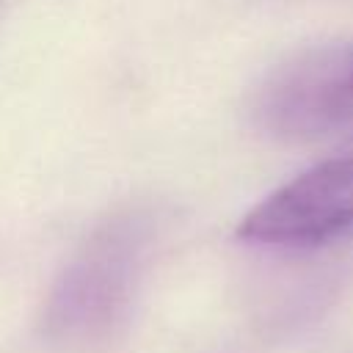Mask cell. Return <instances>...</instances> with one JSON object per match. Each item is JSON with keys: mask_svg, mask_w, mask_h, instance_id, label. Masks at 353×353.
I'll list each match as a JSON object with an SVG mask.
<instances>
[{"mask_svg": "<svg viewBox=\"0 0 353 353\" xmlns=\"http://www.w3.org/2000/svg\"><path fill=\"white\" fill-rule=\"evenodd\" d=\"M149 243L152 218L141 210L116 212L97 226L50 292L47 334L80 347L110 339L130 312Z\"/></svg>", "mask_w": 353, "mask_h": 353, "instance_id": "cell-1", "label": "cell"}, {"mask_svg": "<svg viewBox=\"0 0 353 353\" xmlns=\"http://www.w3.org/2000/svg\"><path fill=\"white\" fill-rule=\"evenodd\" d=\"M254 113L270 135L290 141L353 130V44L312 50L279 66L259 88Z\"/></svg>", "mask_w": 353, "mask_h": 353, "instance_id": "cell-2", "label": "cell"}, {"mask_svg": "<svg viewBox=\"0 0 353 353\" xmlns=\"http://www.w3.org/2000/svg\"><path fill=\"white\" fill-rule=\"evenodd\" d=\"M353 229V154L331 157L265 196L237 226L259 245L306 248Z\"/></svg>", "mask_w": 353, "mask_h": 353, "instance_id": "cell-3", "label": "cell"}]
</instances>
